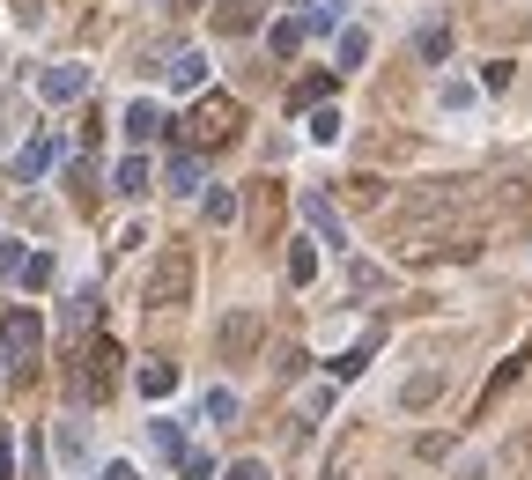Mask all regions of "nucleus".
<instances>
[{
  "instance_id": "nucleus-1",
  "label": "nucleus",
  "mask_w": 532,
  "mask_h": 480,
  "mask_svg": "<svg viewBox=\"0 0 532 480\" xmlns=\"http://www.w3.org/2000/svg\"><path fill=\"white\" fill-rule=\"evenodd\" d=\"M459 207H473V185H466V178H429V185L399 192V207H385V229L399 237V229L444 222V215H459Z\"/></svg>"
},
{
  "instance_id": "nucleus-2",
  "label": "nucleus",
  "mask_w": 532,
  "mask_h": 480,
  "mask_svg": "<svg viewBox=\"0 0 532 480\" xmlns=\"http://www.w3.org/2000/svg\"><path fill=\"white\" fill-rule=\"evenodd\" d=\"M148 303H156V311H185V303H193V252H185V244H170V252L156 259Z\"/></svg>"
},
{
  "instance_id": "nucleus-3",
  "label": "nucleus",
  "mask_w": 532,
  "mask_h": 480,
  "mask_svg": "<svg viewBox=\"0 0 532 480\" xmlns=\"http://www.w3.org/2000/svg\"><path fill=\"white\" fill-rule=\"evenodd\" d=\"M37 340H45V318H37L30 303H23V311H8V318H0V362H15V370H23V362L37 355Z\"/></svg>"
},
{
  "instance_id": "nucleus-4",
  "label": "nucleus",
  "mask_w": 532,
  "mask_h": 480,
  "mask_svg": "<svg viewBox=\"0 0 532 480\" xmlns=\"http://www.w3.org/2000/svg\"><path fill=\"white\" fill-rule=\"evenodd\" d=\"M259 333H266L259 311H230V318H222V333H215V355H222V362H252Z\"/></svg>"
},
{
  "instance_id": "nucleus-5",
  "label": "nucleus",
  "mask_w": 532,
  "mask_h": 480,
  "mask_svg": "<svg viewBox=\"0 0 532 480\" xmlns=\"http://www.w3.org/2000/svg\"><path fill=\"white\" fill-rule=\"evenodd\" d=\"M37 96H45V104H74V96H89V67L82 60L45 67V74H37Z\"/></svg>"
},
{
  "instance_id": "nucleus-6",
  "label": "nucleus",
  "mask_w": 532,
  "mask_h": 480,
  "mask_svg": "<svg viewBox=\"0 0 532 480\" xmlns=\"http://www.w3.org/2000/svg\"><path fill=\"white\" fill-rule=\"evenodd\" d=\"M60 156H67V141L60 133H37V141H23V156H15V178H45V170H60Z\"/></svg>"
},
{
  "instance_id": "nucleus-7",
  "label": "nucleus",
  "mask_w": 532,
  "mask_h": 480,
  "mask_svg": "<svg viewBox=\"0 0 532 480\" xmlns=\"http://www.w3.org/2000/svg\"><path fill=\"white\" fill-rule=\"evenodd\" d=\"M82 362H89V370L74 377V392H89V399H97V392H111V377H119V348H111V340H97V348H89Z\"/></svg>"
},
{
  "instance_id": "nucleus-8",
  "label": "nucleus",
  "mask_w": 532,
  "mask_h": 480,
  "mask_svg": "<svg viewBox=\"0 0 532 480\" xmlns=\"http://www.w3.org/2000/svg\"><path fill=\"white\" fill-rule=\"evenodd\" d=\"M259 15H266V0H215V30H222V37L259 30Z\"/></svg>"
},
{
  "instance_id": "nucleus-9",
  "label": "nucleus",
  "mask_w": 532,
  "mask_h": 480,
  "mask_svg": "<svg viewBox=\"0 0 532 480\" xmlns=\"http://www.w3.org/2000/svg\"><path fill=\"white\" fill-rule=\"evenodd\" d=\"M244 126V111L230 104V96H215V104L200 111V141H230V133Z\"/></svg>"
},
{
  "instance_id": "nucleus-10",
  "label": "nucleus",
  "mask_w": 532,
  "mask_h": 480,
  "mask_svg": "<svg viewBox=\"0 0 532 480\" xmlns=\"http://www.w3.org/2000/svg\"><path fill=\"white\" fill-rule=\"evenodd\" d=\"M163 133H170V119H163V111L141 96V104L126 111V141H141V148H148V141H163Z\"/></svg>"
},
{
  "instance_id": "nucleus-11",
  "label": "nucleus",
  "mask_w": 532,
  "mask_h": 480,
  "mask_svg": "<svg viewBox=\"0 0 532 480\" xmlns=\"http://www.w3.org/2000/svg\"><path fill=\"white\" fill-rule=\"evenodd\" d=\"M303 215H311V229H318L326 244H348V229H340V215H333L326 192H303Z\"/></svg>"
},
{
  "instance_id": "nucleus-12",
  "label": "nucleus",
  "mask_w": 532,
  "mask_h": 480,
  "mask_svg": "<svg viewBox=\"0 0 532 480\" xmlns=\"http://www.w3.org/2000/svg\"><path fill=\"white\" fill-rule=\"evenodd\" d=\"M436 392H444V370H414L407 384H399V407H407V414H422Z\"/></svg>"
},
{
  "instance_id": "nucleus-13",
  "label": "nucleus",
  "mask_w": 532,
  "mask_h": 480,
  "mask_svg": "<svg viewBox=\"0 0 532 480\" xmlns=\"http://www.w3.org/2000/svg\"><path fill=\"white\" fill-rule=\"evenodd\" d=\"M133 384H141V399H170V392H178V362H141Z\"/></svg>"
},
{
  "instance_id": "nucleus-14",
  "label": "nucleus",
  "mask_w": 532,
  "mask_h": 480,
  "mask_svg": "<svg viewBox=\"0 0 532 480\" xmlns=\"http://www.w3.org/2000/svg\"><path fill=\"white\" fill-rule=\"evenodd\" d=\"M111 178H119V192H126V200H141V192H148V178H156V170H148V156H126L119 170H111Z\"/></svg>"
},
{
  "instance_id": "nucleus-15",
  "label": "nucleus",
  "mask_w": 532,
  "mask_h": 480,
  "mask_svg": "<svg viewBox=\"0 0 532 480\" xmlns=\"http://www.w3.org/2000/svg\"><path fill=\"white\" fill-rule=\"evenodd\" d=\"M363 60H370V37H363V30H340V45H333V67L348 74V67H363Z\"/></svg>"
},
{
  "instance_id": "nucleus-16",
  "label": "nucleus",
  "mask_w": 532,
  "mask_h": 480,
  "mask_svg": "<svg viewBox=\"0 0 532 480\" xmlns=\"http://www.w3.org/2000/svg\"><path fill=\"white\" fill-rule=\"evenodd\" d=\"M207 82V60L200 52H178V60H170V89H200Z\"/></svg>"
},
{
  "instance_id": "nucleus-17",
  "label": "nucleus",
  "mask_w": 532,
  "mask_h": 480,
  "mask_svg": "<svg viewBox=\"0 0 532 480\" xmlns=\"http://www.w3.org/2000/svg\"><path fill=\"white\" fill-rule=\"evenodd\" d=\"M200 421H215V429H230V421H237V392H222V384H215V392L200 399Z\"/></svg>"
},
{
  "instance_id": "nucleus-18",
  "label": "nucleus",
  "mask_w": 532,
  "mask_h": 480,
  "mask_svg": "<svg viewBox=\"0 0 532 480\" xmlns=\"http://www.w3.org/2000/svg\"><path fill=\"white\" fill-rule=\"evenodd\" d=\"M163 185H170V192H193V185H200V156H170V163H163Z\"/></svg>"
},
{
  "instance_id": "nucleus-19",
  "label": "nucleus",
  "mask_w": 532,
  "mask_h": 480,
  "mask_svg": "<svg viewBox=\"0 0 532 480\" xmlns=\"http://www.w3.org/2000/svg\"><path fill=\"white\" fill-rule=\"evenodd\" d=\"M518 370H525V355H510V362H503V370H496V377H488V392H481V414H488V407H496V399L510 392V384H518Z\"/></svg>"
},
{
  "instance_id": "nucleus-20",
  "label": "nucleus",
  "mask_w": 532,
  "mask_h": 480,
  "mask_svg": "<svg viewBox=\"0 0 532 480\" xmlns=\"http://www.w3.org/2000/svg\"><path fill=\"white\" fill-rule=\"evenodd\" d=\"M370 348H377V333L363 340V348H348V355H333V377L348 384V377H363V362H370Z\"/></svg>"
},
{
  "instance_id": "nucleus-21",
  "label": "nucleus",
  "mask_w": 532,
  "mask_h": 480,
  "mask_svg": "<svg viewBox=\"0 0 532 480\" xmlns=\"http://www.w3.org/2000/svg\"><path fill=\"white\" fill-rule=\"evenodd\" d=\"M207 222H222V229L237 222V192H230V185H215V192H207Z\"/></svg>"
},
{
  "instance_id": "nucleus-22",
  "label": "nucleus",
  "mask_w": 532,
  "mask_h": 480,
  "mask_svg": "<svg viewBox=\"0 0 532 480\" xmlns=\"http://www.w3.org/2000/svg\"><path fill=\"white\" fill-rule=\"evenodd\" d=\"M414 52H422V60H444V52H451V30H444V23H429L422 37H414Z\"/></svg>"
},
{
  "instance_id": "nucleus-23",
  "label": "nucleus",
  "mask_w": 532,
  "mask_h": 480,
  "mask_svg": "<svg viewBox=\"0 0 532 480\" xmlns=\"http://www.w3.org/2000/svg\"><path fill=\"white\" fill-rule=\"evenodd\" d=\"M148 444H156L163 458H185V436H178V421H156V429H148Z\"/></svg>"
},
{
  "instance_id": "nucleus-24",
  "label": "nucleus",
  "mask_w": 532,
  "mask_h": 480,
  "mask_svg": "<svg viewBox=\"0 0 532 480\" xmlns=\"http://www.w3.org/2000/svg\"><path fill=\"white\" fill-rule=\"evenodd\" d=\"M303 37H311V30H303V23H274V30H266V45H274V52H281V60H289V52L303 45Z\"/></svg>"
},
{
  "instance_id": "nucleus-25",
  "label": "nucleus",
  "mask_w": 532,
  "mask_h": 480,
  "mask_svg": "<svg viewBox=\"0 0 532 480\" xmlns=\"http://www.w3.org/2000/svg\"><path fill=\"white\" fill-rule=\"evenodd\" d=\"M311 274H318V252H311V244H289V281L303 288Z\"/></svg>"
},
{
  "instance_id": "nucleus-26",
  "label": "nucleus",
  "mask_w": 532,
  "mask_h": 480,
  "mask_svg": "<svg viewBox=\"0 0 532 480\" xmlns=\"http://www.w3.org/2000/svg\"><path fill=\"white\" fill-rule=\"evenodd\" d=\"M436 104H444V111H473V82H444V89H436Z\"/></svg>"
},
{
  "instance_id": "nucleus-27",
  "label": "nucleus",
  "mask_w": 532,
  "mask_h": 480,
  "mask_svg": "<svg viewBox=\"0 0 532 480\" xmlns=\"http://www.w3.org/2000/svg\"><path fill=\"white\" fill-rule=\"evenodd\" d=\"M340 126H348L340 111H311V141H340Z\"/></svg>"
},
{
  "instance_id": "nucleus-28",
  "label": "nucleus",
  "mask_w": 532,
  "mask_h": 480,
  "mask_svg": "<svg viewBox=\"0 0 532 480\" xmlns=\"http://www.w3.org/2000/svg\"><path fill=\"white\" fill-rule=\"evenodd\" d=\"M23 281L45 288V281H52V252H30V259H23Z\"/></svg>"
},
{
  "instance_id": "nucleus-29",
  "label": "nucleus",
  "mask_w": 532,
  "mask_h": 480,
  "mask_svg": "<svg viewBox=\"0 0 532 480\" xmlns=\"http://www.w3.org/2000/svg\"><path fill=\"white\" fill-rule=\"evenodd\" d=\"M348 288H355V296H370V288H385V274H377V266H348Z\"/></svg>"
},
{
  "instance_id": "nucleus-30",
  "label": "nucleus",
  "mask_w": 532,
  "mask_h": 480,
  "mask_svg": "<svg viewBox=\"0 0 532 480\" xmlns=\"http://www.w3.org/2000/svg\"><path fill=\"white\" fill-rule=\"evenodd\" d=\"M222 480H274V473H266V458H237V466L222 473Z\"/></svg>"
},
{
  "instance_id": "nucleus-31",
  "label": "nucleus",
  "mask_w": 532,
  "mask_h": 480,
  "mask_svg": "<svg viewBox=\"0 0 532 480\" xmlns=\"http://www.w3.org/2000/svg\"><path fill=\"white\" fill-rule=\"evenodd\" d=\"M23 259H30L23 244H8V237H0V274H23Z\"/></svg>"
},
{
  "instance_id": "nucleus-32",
  "label": "nucleus",
  "mask_w": 532,
  "mask_h": 480,
  "mask_svg": "<svg viewBox=\"0 0 532 480\" xmlns=\"http://www.w3.org/2000/svg\"><path fill=\"white\" fill-rule=\"evenodd\" d=\"M104 480H141V473H133V466H126V458H119V466H104Z\"/></svg>"
},
{
  "instance_id": "nucleus-33",
  "label": "nucleus",
  "mask_w": 532,
  "mask_h": 480,
  "mask_svg": "<svg viewBox=\"0 0 532 480\" xmlns=\"http://www.w3.org/2000/svg\"><path fill=\"white\" fill-rule=\"evenodd\" d=\"M0 480H8V429H0Z\"/></svg>"
}]
</instances>
